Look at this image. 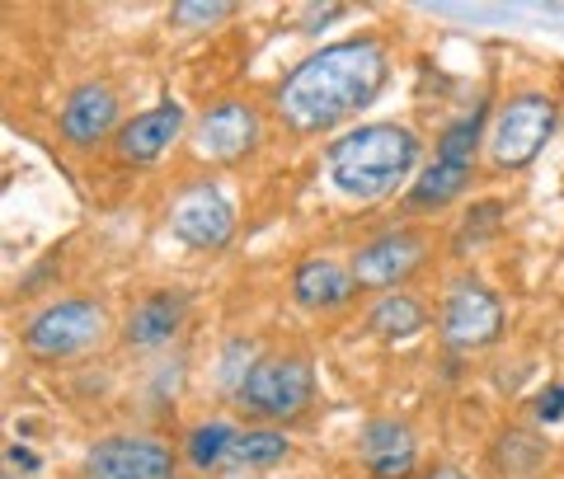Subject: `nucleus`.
Listing matches in <instances>:
<instances>
[{
    "label": "nucleus",
    "mask_w": 564,
    "mask_h": 479,
    "mask_svg": "<svg viewBox=\"0 0 564 479\" xmlns=\"http://www.w3.org/2000/svg\"><path fill=\"white\" fill-rule=\"evenodd\" d=\"M386 76H391L386 43L372 39V33H358V39L329 43L311 52L306 62H296L273 90V109L296 137H315L339 128L352 113H362L367 104H377V95L386 90Z\"/></svg>",
    "instance_id": "obj_1"
},
{
    "label": "nucleus",
    "mask_w": 564,
    "mask_h": 479,
    "mask_svg": "<svg viewBox=\"0 0 564 479\" xmlns=\"http://www.w3.org/2000/svg\"><path fill=\"white\" fill-rule=\"evenodd\" d=\"M329 179L358 203H377L400 188L423 160V141L404 122H367L329 141Z\"/></svg>",
    "instance_id": "obj_2"
},
{
    "label": "nucleus",
    "mask_w": 564,
    "mask_h": 479,
    "mask_svg": "<svg viewBox=\"0 0 564 479\" xmlns=\"http://www.w3.org/2000/svg\"><path fill=\"white\" fill-rule=\"evenodd\" d=\"M236 404L263 428L302 418L315 404V367L302 352H269L236 381Z\"/></svg>",
    "instance_id": "obj_3"
},
{
    "label": "nucleus",
    "mask_w": 564,
    "mask_h": 479,
    "mask_svg": "<svg viewBox=\"0 0 564 479\" xmlns=\"http://www.w3.org/2000/svg\"><path fill=\"white\" fill-rule=\"evenodd\" d=\"M188 319V292L184 287H155L137 301L122 319V344L128 348H165Z\"/></svg>",
    "instance_id": "obj_13"
},
{
    "label": "nucleus",
    "mask_w": 564,
    "mask_h": 479,
    "mask_svg": "<svg viewBox=\"0 0 564 479\" xmlns=\"http://www.w3.org/2000/svg\"><path fill=\"white\" fill-rule=\"evenodd\" d=\"M231 447H236V428L231 423H198V428L184 433V460L198 475H212L231 460Z\"/></svg>",
    "instance_id": "obj_19"
},
{
    "label": "nucleus",
    "mask_w": 564,
    "mask_h": 479,
    "mask_svg": "<svg viewBox=\"0 0 564 479\" xmlns=\"http://www.w3.org/2000/svg\"><path fill=\"white\" fill-rule=\"evenodd\" d=\"M57 128H62L66 146H76V151H90L99 141L118 137V128H122L118 122V90L104 80H85L80 90H70V99L62 104Z\"/></svg>",
    "instance_id": "obj_12"
},
{
    "label": "nucleus",
    "mask_w": 564,
    "mask_h": 479,
    "mask_svg": "<svg viewBox=\"0 0 564 479\" xmlns=\"http://www.w3.org/2000/svg\"><path fill=\"white\" fill-rule=\"evenodd\" d=\"M489 113H494V109H489V99H475L462 118L443 128V137H437V155H433V160H447V165H475L480 146H489V137H485Z\"/></svg>",
    "instance_id": "obj_18"
},
{
    "label": "nucleus",
    "mask_w": 564,
    "mask_h": 479,
    "mask_svg": "<svg viewBox=\"0 0 564 479\" xmlns=\"http://www.w3.org/2000/svg\"><path fill=\"white\" fill-rule=\"evenodd\" d=\"M109 311L95 296H62L24 319V352L39 362H66L104 344Z\"/></svg>",
    "instance_id": "obj_4"
},
{
    "label": "nucleus",
    "mask_w": 564,
    "mask_h": 479,
    "mask_svg": "<svg viewBox=\"0 0 564 479\" xmlns=\"http://www.w3.org/2000/svg\"><path fill=\"white\" fill-rule=\"evenodd\" d=\"M503 217H508V203H499V198L475 203V207L466 211V217H462V226H456V236H452V254H466V250H475V244H485L489 236H499Z\"/></svg>",
    "instance_id": "obj_21"
},
{
    "label": "nucleus",
    "mask_w": 564,
    "mask_h": 479,
    "mask_svg": "<svg viewBox=\"0 0 564 479\" xmlns=\"http://www.w3.org/2000/svg\"><path fill=\"white\" fill-rule=\"evenodd\" d=\"M358 460L367 466L372 479H410L414 475V433L395 418H372L367 428L358 433Z\"/></svg>",
    "instance_id": "obj_15"
},
{
    "label": "nucleus",
    "mask_w": 564,
    "mask_h": 479,
    "mask_svg": "<svg viewBox=\"0 0 564 479\" xmlns=\"http://www.w3.org/2000/svg\"><path fill=\"white\" fill-rule=\"evenodd\" d=\"M184 122H188L184 104L161 99L155 109H141L122 122L118 137H113V155L122 165H151V160H161L174 141L184 137Z\"/></svg>",
    "instance_id": "obj_11"
},
{
    "label": "nucleus",
    "mask_w": 564,
    "mask_h": 479,
    "mask_svg": "<svg viewBox=\"0 0 564 479\" xmlns=\"http://www.w3.org/2000/svg\"><path fill=\"white\" fill-rule=\"evenodd\" d=\"M226 14H236V6H226V0H207V6H203V0H184V6L170 10V24L193 33V29H203V24L226 20Z\"/></svg>",
    "instance_id": "obj_23"
},
{
    "label": "nucleus",
    "mask_w": 564,
    "mask_h": 479,
    "mask_svg": "<svg viewBox=\"0 0 564 479\" xmlns=\"http://www.w3.org/2000/svg\"><path fill=\"white\" fill-rule=\"evenodd\" d=\"M437 334H443V344L452 352H475V348L499 344V334H503L499 292H489L475 277H456L443 292V306H437Z\"/></svg>",
    "instance_id": "obj_6"
},
{
    "label": "nucleus",
    "mask_w": 564,
    "mask_h": 479,
    "mask_svg": "<svg viewBox=\"0 0 564 479\" xmlns=\"http://www.w3.org/2000/svg\"><path fill=\"white\" fill-rule=\"evenodd\" d=\"M555 390H560V404H564V381H560V385H555Z\"/></svg>",
    "instance_id": "obj_27"
},
{
    "label": "nucleus",
    "mask_w": 564,
    "mask_h": 479,
    "mask_svg": "<svg viewBox=\"0 0 564 479\" xmlns=\"http://www.w3.org/2000/svg\"><path fill=\"white\" fill-rule=\"evenodd\" d=\"M429 250H433V240L423 236L419 226H395V230H381L377 240H367L358 244V254H352V277H358V287L367 292H391L400 287L404 277H414L423 263H429Z\"/></svg>",
    "instance_id": "obj_10"
},
{
    "label": "nucleus",
    "mask_w": 564,
    "mask_h": 479,
    "mask_svg": "<svg viewBox=\"0 0 564 479\" xmlns=\"http://www.w3.org/2000/svg\"><path fill=\"white\" fill-rule=\"evenodd\" d=\"M170 236L188 244V250L198 254H217L231 244L236 236V207L231 198L212 184V179H193L174 193L170 203Z\"/></svg>",
    "instance_id": "obj_8"
},
{
    "label": "nucleus",
    "mask_w": 564,
    "mask_h": 479,
    "mask_svg": "<svg viewBox=\"0 0 564 479\" xmlns=\"http://www.w3.org/2000/svg\"><path fill=\"white\" fill-rule=\"evenodd\" d=\"M352 296H358V277H352V269H344V263L315 254L292 269V301L302 311L329 315V311H344Z\"/></svg>",
    "instance_id": "obj_14"
},
{
    "label": "nucleus",
    "mask_w": 564,
    "mask_h": 479,
    "mask_svg": "<svg viewBox=\"0 0 564 479\" xmlns=\"http://www.w3.org/2000/svg\"><path fill=\"white\" fill-rule=\"evenodd\" d=\"M532 414H536V423H560V418H564V404H560V390H555V385L541 390L536 404H532Z\"/></svg>",
    "instance_id": "obj_24"
},
{
    "label": "nucleus",
    "mask_w": 564,
    "mask_h": 479,
    "mask_svg": "<svg viewBox=\"0 0 564 479\" xmlns=\"http://www.w3.org/2000/svg\"><path fill=\"white\" fill-rule=\"evenodd\" d=\"M470 174H475V165H447V160H433V165L410 184V193H404V207L410 211H443L470 188Z\"/></svg>",
    "instance_id": "obj_16"
},
{
    "label": "nucleus",
    "mask_w": 564,
    "mask_h": 479,
    "mask_svg": "<svg viewBox=\"0 0 564 479\" xmlns=\"http://www.w3.org/2000/svg\"><path fill=\"white\" fill-rule=\"evenodd\" d=\"M560 128V104L555 95L541 90H522L513 99H503L494 109V128H489V155L499 170H527L532 160L545 151V141Z\"/></svg>",
    "instance_id": "obj_5"
},
{
    "label": "nucleus",
    "mask_w": 564,
    "mask_h": 479,
    "mask_svg": "<svg viewBox=\"0 0 564 479\" xmlns=\"http://www.w3.org/2000/svg\"><path fill=\"white\" fill-rule=\"evenodd\" d=\"M429 325V306H423L419 296L410 292H386L372 301V311H367V329L377 334L386 344H400V339H414V334Z\"/></svg>",
    "instance_id": "obj_17"
},
{
    "label": "nucleus",
    "mask_w": 564,
    "mask_h": 479,
    "mask_svg": "<svg viewBox=\"0 0 564 479\" xmlns=\"http://www.w3.org/2000/svg\"><path fill=\"white\" fill-rule=\"evenodd\" d=\"M6 460H10V466H20V470H29V475H33V470H39V466H43V460H39V456H33L29 447H20V442H10V447H6Z\"/></svg>",
    "instance_id": "obj_25"
},
{
    "label": "nucleus",
    "mask_w": 564,
    "mask_h": 479,
    "mask_svg": "<svg viewBox=\"0 0 564 479\" xmlns=\"http://www.w3.org/2000/svg\"><path fill=\"white\" fill-rule=\"evenodd\" d=\"M259 137H263V118L250 99H217L193 122L188 146L207 165H236V160H245L259 146Z\"/></svg>",
    "instance_id": "obj_9"
},
{
    "label": "nucleus",
    "mask_w": 564,
    "mask_h": 479,
    "mask_svg": "<svg viewBox=\"0 0 564 479\" xmlns=\"http://www.w3.org/2000/svg\"><path fill=\"white\" fill-rule=\"evenodd\" d=\"M80 479H180V456L161 437L109 433L85 451Z\"/></svg>",
    "instance_id": "obj_7"
},
{
    "label": "nucleus",
    "mask_w": 564,
    "mask_h": 479,
    "mask_svg": "<svg viewBox=\"0 0 564 479\" xmlns=\"http://www.w3.org/2000/svg\"><path fill=\"white\" fill-rule=\"evenodd\" d=\"M429 479H466V475H462V470H456V466H437V470H433Z\"/></svg>",
    "instance_id": "obj_26"
},
{
    "label": "nucleus",
    "mask_w": 564,
    "mask_h": 479,
    "mask_svg": "<svg viewBox=\"0 0 564 479\" xmlns=\"http://www.w3.org/2000/svg\"><path fill=\"white\" fill-rule=\"evenodd\" d=\"M541 456H545V447H541L536 437H527V433H503L499 437V451H494L499 470H508V475H527Z\"/></svg>",
    "instance_id": "obj_22"
},
{
    "label": "nucleus",
    "mask_w": 564,
    "mask_h": 479,
    "mask_svg": "<svg viewBox=\"0 0 564 479\" xmlns=\"http://www.w3.org/2000/svg\"><path fill=\"white\" fill-rule=\"evenodd\" d=\"M288 437H282V428H263V423H254V428L236 433V447H231V460L226 466L231 470H269L278 466V460H288Z\"/></svg>",
    "instance_id": "obj_20"
}]
</instances>
